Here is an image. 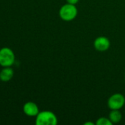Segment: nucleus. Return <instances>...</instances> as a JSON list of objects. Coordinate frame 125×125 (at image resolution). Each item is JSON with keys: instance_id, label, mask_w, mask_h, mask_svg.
Listing matches in <instances>:
<instances>
[{"instance_id": "20e7f679", "label": "nucleus", "mask_w": 125, "mask_h": 125, "mask_svg": "<svg viewBox=\"0 0 125 125\" xmlns=\"http://www.w3.org/2000/svg\"><path fill=\"white\" fill-rule=\"evenodd\" d=\"M125 104V96L120 93L111 95L108 101V105L111 110H120Z\"/></svg>"}, {"instance_id": "7ed1b4c3", "label": "nucleus", "mask_w": 125, "mask_h": 125, "mask_svg": "<svg viewBox=\"0 0 125 125\" xmlns=\"http://www.w3.org/2000/svg\"><path fill=\"white\" fill-rule=\"evenodd\" d=\"M15 53L11 48L4 47L0 49V66L2 67H11L15 63Z\"/></svg>"}, {"instance_id": "9d476101", "label": "nucleus", "mask_w": 125, "mask_h": 125, "mask_svg": "<svg viewBox=\"0 0 125 125\" xmlns=\"http://www.w3.org/2000/svg\"><path fill=\"white\" fill-rule=\"evenodd\" d=\"M66 1H67V3H69V4H74V5H76L78 3V1H79V0H66Z\"/></svg>"}, {"instance_id": "6e6552de", "label": "nucleus", "mask_w": 125, "mask_h": 125, "mask_svg": "<svg viewBox=\"0 0 125 125\" xmlns=\"http://www.w3.org/2000/svg\"><path fill=\"white\" fill-rule=\"evenodd\" d=\"M109 119L113 124H116L121 122L122 119V115L119 110H111L109 114Z\"/></svg>"}, {"instance_id": "f03ea898", "label": "nucleus", "mask_w": 125, "mask_h": 125, "mask_svg": "<svg viewBox=\"0 0 125 125\" xmlns=\"http://www.w3.org/2000/svg\"><path fill=\"white\" fill-rule=\"evenodd\" d=\"M77 8L74 4L67 3L60 7L59 15L64 21H71L77 17Z\"/></svg>"}, {"instance_id": "f257e3e1", "label": "nucleus", "mask_w": 125, "mask_h": 125, "mask_svg": "<svg viewBox=\"0 0 125 125\" xmlns=\"http://www.w3.org/2000/svg\"><path fill=\"white\" fill-rule=\"evenodd\" d=\"M36 125H56L58 123L56 115L50 111H43L35 116Z\"/></svg>"}, {"instance_id": "9b49d317", "label": "nucleus", "mask_w": 125, "mask_h": 125, "mask_svg": "<svg viewBox=\"0 0 125 125\" xmlns=\"http://www.w3.org/2000/svg\"><path fill=\"white\" fill-rule=\"evenodd\" d=\"M95 124L93 123V122H87L85 123H84V125H94Z\"/></svg>"}, {"instance_id": "1a4fd4ad", "label": "nucleus", "mask_w": 125, "mask_h": 125, "mask_svg": "<svg viewBox=\"0 0 125 125\" xmlns=\"http://www.w3.org/2000/svg\"><path fill=\"white\" fill-rule=\"evenodd\" d=\"M97 125H112L113 123L110 120L109 118H106V117H100L97 119V122H96Z\"/></svg>"}, {"instance_id": "f8f14e48", "label": "nucleus", "mask_w": 125, "mask_h": 125, "mask_svg": "<svg viewBox=\"0 0 125 125\" xmlns=\"http://www.w3.org/2000/svg\"></svg>"}, {"instance_id": "0eeeda50", "label": "nucleus", "mask_w": 125, "mask_h": 125, "mask_svg": "<svg viewBox=\"0 0 125 125\" xmlns=\"http://www.w3.org/2000/svg\"><path fill=\"white\" fill-rule=\"evenodd\" d=\"M14 75V71L10 67H5L0 71V81L3 82L10 81Z\"/></svg>"}, {"instance_id": "423d86ee", "label": "nucleus", "mask_w": 125, "mask_h": 125, "mask_svg": "<svg viewBox=\"0 0 125 125\" xmlns=\"http://www.w3.org/2000/svg\"><path fill=\"white\" fill-rule=\"evenodd\" d=\"M23 111L25 115H27V116L29 117H34L36 116L39 111V108L38 106L36 105V103H35L34 102H27L24 106H23Z\"/></svg>"}, {"instance_id": "39448f33", "label": "nucleus", "mask_w": 125, "mask_h": 125, "mask_svg": "<svg viewBox=\"0 0 125 125\" xmlns=\"http://www.w3.org/2000/svg\"><path fill=\"white\" fill-rule=\"evenodd\" d=\"M94 46L95 49L100 52L106 51L111 46V42L109 39L104 36H100L96 38L94 42Z\"/></svg>"}]
</instances>
